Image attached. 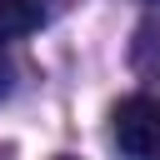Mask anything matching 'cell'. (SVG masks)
I'll use <instances>...</instances> for the list:
<instances>
[{"label":"cell","instance_id":"7a4b0ae2","mask_svg":"<svg viewBox=\"0 0 160 160\" xmlns=\"http://www.w3.org/2000/svg\"><path fill=\"white\" fill-rule=\"evenodd\" d=\"M130 65L140 80H160V20H145L130 40Z\"/></svg>","mask_w":160,"mask_h":160},{"label":"cell","instance_id":"277c9868","mask_svg":"<svg viewBox=\"0 0 160 160\" xmlns=\"http://www.w3.org/2000/svg\"><path fill=\"white\" fill-rule=\"evenodd\" d=\"M10 90V60H5V50H0V95Z\"/></svg>","mask_w":160,"mask_h":160},{"label":"cell","instance_id":"3957f363","mask_svg":"<svg viewBox=\"0 0 160 160\" xmlns=\"http://www.w3.org/2000/svg\"><path fill=\"white\" fill-rule=\"evenodd\" d=\"M40 25V5L35 0H0V40L10 35H25Z\"/></svg>","mask_w":160,"mask_h":160},{"label":"cell","instance_id":"6da1fadb","mask_svg":"<svg viewBox=\"0 0 160 160\" xmlns=\"http://www.w3.org/2000/svg\"><path fill=\"white\" fill-rule=\"evenodd\" d=\"M110 135L125 160H160V95H125L110 115Z\"/></svg>","mask_w":160,"mask_h":160}]
</instances>
